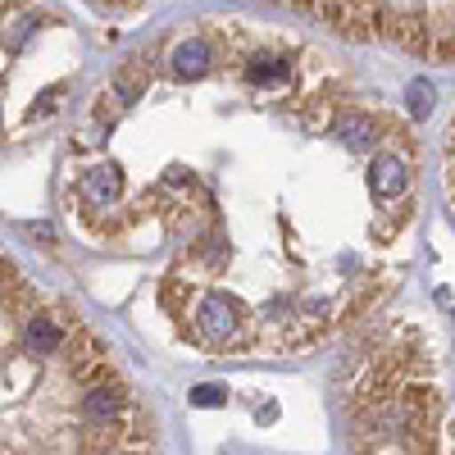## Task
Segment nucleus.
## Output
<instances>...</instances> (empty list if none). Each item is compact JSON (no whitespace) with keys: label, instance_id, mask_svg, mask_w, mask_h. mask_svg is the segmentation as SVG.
<instances>
[{"label":"nucleus","instance_id":"1","mask_svg":"<svg viewBox=\"0 0 455 455\" xmlns=\"http://www.w3.org/2000/svg\"><path fill=\"white\" fill-rule=\"evenodd\" d=\"M419 182L424 137L373 73L310 32L205 14L92 87L55 196L178 347L278 360L396 291Z\"/></svg>","mask_w":455,"mask_h":455},{"label":"nucleus","instance_id":"2","mask_svg":"<svg viewBox=\"0 0 455 455\" xmlns=\"http://www.w3.org/2000/svg\"><path fill=\"white\" fill-rule=\"evenodd\" d=\"M0 455H156L109 341L0 251Z\"/></svg>","mask_w":455,"mask_h":455},{"label":"nucleus","instance_id":"3","mask_svg":"<svg viewBox=\"0 0 455 455\" xmlns=\"http://www.w3.org/2000/svg\"><path fill=\"white\" fill-rule=\"evenodd\" d=\"M355 455H451V369L414 319L369 328L341 373Z\"/></svg>","mask_w":455,"mask_h":455},{"label":"nucleus","instance_id":"4","mask_svg":"<svg viewBox=\"0 0 455 455\" xmlns=\"http://www.w3.org/2000/svg\"><path fill=\"white\" fill-rule=\"evenodd\" d=\"M355 46H396L451 64V0H283Z\"/></svg>","mask_w":455,"mask_h":455},{"label":"nucleus","instance_id":"5","mask_svg":"<svg viewBox=\"0 0 455 455\" xmlns=\"http://www.w3.org/2000/svg\"><path fill=\"white\" fill-rule=\"evenodd\" d=\"M105 5H119V10H132V5H146V0H105Z\"/></svg>","mask_w":455,"mask_h":455}]
</instances>
